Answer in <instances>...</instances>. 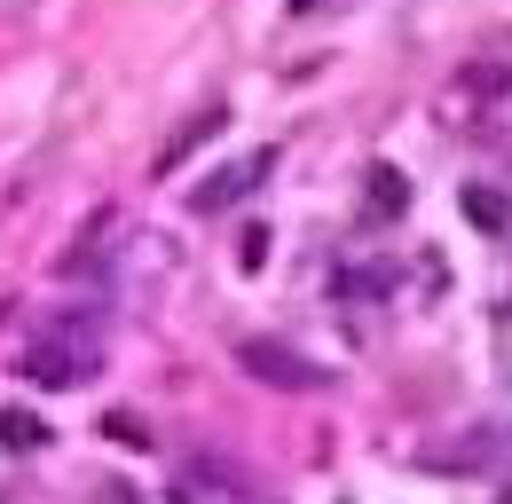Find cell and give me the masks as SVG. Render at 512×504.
<instances>
[{
  "label": "cell",
  "instance_id": "obj_1",
  "mask_svg": "<svg viewBox=\"0 0 512 504\" xmlns=\"http://www.w3.org/2000/svg\"><path fill=\"white\" fill-rule=\"evenodd\" d=\"M245 371L253 378H268V386H292V394H308V386H323V371H308L292 347H268V339H253L245 347Z\"/></svg>",
  "mask_w": 512,
  "mask_h": 504
},
{
  "label": "cell",
  "instance_id": "obj_2",
  "mask_svg": "<svg viewBox=\"0 0 512 504\" xmlns=\"http://www.w3.org/2000/svg\"><path fill=\"white\" fill-rule=\"evenodd\" d=\"M268 166H276V150H260V158H245V166H229L221 182H205V189H197V213H213V205H229V197H245V189H253L260 174H268Z\"/></svg>",
  "mask_w": 512,
  "mask_h": 504
},
{
  "label": "cell",
  "instance_id": "obj_3",
  "mask_svg": "<svg viewBox=\"0 0 512 504\" xmlns=\"http://www.w3.org/2000/svg\"><path fill=\"white\" fill-rule=\"evenodd\" d=\"M221 126H229V111H221V103H213V111H197V119L182 126V134H174L166 150H158V166H182V158H190L197 142H205V134H221Z\"/></svg>",
  "mask_w": 512,
  "mask_h": 504
},
{
  "label": "cell",
  "instance_id": "obj_4",
  "mask_svg": "<svg viewBox=\"0 0 512 504\" xmlns=\"http://www.w3.org/2000/svg\"><path fill=\"white\" fill-rule=\"evenodd\" d=\"M465 213H473L489 237H505V229H512V205L497 197V189H465Z\"/></svg>",
  "mask_w": 512,
  "mask_h": 504
},
{
  "label": "cell",
  "instance_id": "obj_5",
  "mask_svg": "<svg viewBox=\"0 0 512 504\" xmlns=\"http://www.w3.org/2000/svg\"><path fill=\"white\" fill-rule=\"evenodd\" d=\"M32 378H40V386H71L79 371H71V355H64V347H40V355H32Z\"/></svg>",
  "mask_w": 512,
  "mask_h": 504
},
{
  "label": "cell",
  "instance_id": "obj_6",
  "mask_svg": "<svg viewBox=\"0 0 512 504\" xmlns=\"http://www.w3.org/2000/svg\"><path fill=\"white\" fill-rule=\"evenodd\" d=\"M0 441H8V449H32V441H40V418H24V410H8V418H0Z\"/></svg>",
  "mask_w": 512,
  "mask_h": 504
}]
</instances>
